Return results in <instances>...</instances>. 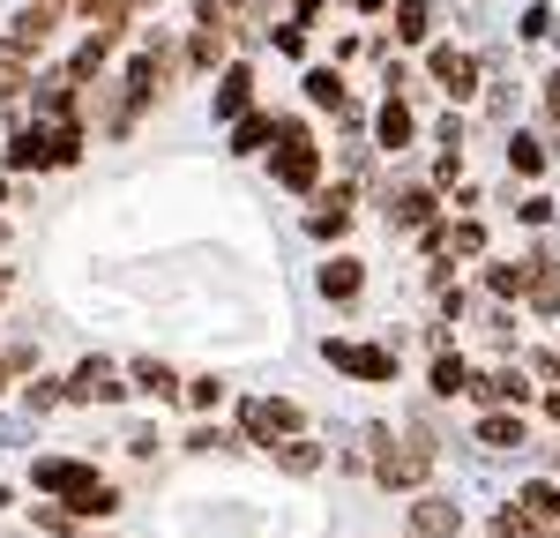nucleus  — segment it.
I'll use <instances>...</instances> for the list:
<instances>
[{"mask_svg": "<svg viewBox=\"0 0 560 538\" xmlns=\"http://www.w3.org/2000/svg\"><path fill=\"white\" fill-rule=\"evenodd\" d=\"M277 142H284V157H277V187L306 195V187L322 179V150H314V134H306L300 120H277Z\"/></svg>", "mask_w": 560, "mask_h": 538, "instance_id": "nucleus-1", "label": "nucleus"}, {"mask_svg": "<svg viewBox=\"0 0 560 538\" xmlns=\"http://www.w3.org/2000/svg\"><path fill=\"white\" fill-rule=\"evenodd\" d=\"M120 8H128L135 23H142V15H150V8H165V0H120Z\"/></svg>", "mask_w": 560, "mask_h": 538, "instance_id": "nucleus-27", "label": "nucleus"}, {"mask_svg": "<svg viewBox=\"0 0 560 538\" xmlns=\"http://www.w3.org/2000/svg\"><path fill=\"white\" fill-rule=\"evenodd\" d=\"M359 284H366V277H359L351 255H337V262L322 269V292H329V300H359Z\"/></svg>", "mask_w": 560, "mask_h": 538, "instance_id": "nucleus-13", "label": "nucleus"}, {"mask_svg": "<svg viewBox=\"0 0 560 538\" xmlns=\"http://www.w3.org/2000/svg\"><path fill=\"white\" fill-rule=\"evenodd\" d=\"M509 165H516V173H538V165H546V150H538L530 134H516V142H509Z\"/></svg>", "mask_w": 560, "mask_h": 538, "instance_id": "nucleus-23", "label": "nucleus"}, {"mask_svg": "<svg viewBox=\"0 0 560 538\" xmlns=\"http://www.w3.org/2000/svg\"><path fill=\"white\" fill-rule=\"evenodd\" d=\"M269 45H277V52H292V60H300V52H306V23H277V31H269Z\"/></svg>", "mask_w": 560, "mask_h": 538, "instance_id": "nucleus-25", "label": "nucleus"}, {"mask_svg": "<svg viewBox=\"0 0 560 538\" xmlns=\"http://www.w3.org/2000/svg\"><path fill=\"white\" fill-rule=\"evenodd\" d=\"M277 464H284V471H314L322 456H314V442H284V448H277Z\"/></svg>", "mask_w": 560, "mask_h": 538, "instance_id": "nucleus-24", "label": "nucleus"}, {"mask_svg": "<svg viewBox=\"0 0 560 538\" xmlns=\"http://www.w3.org/2000/svg\"><path fill=\"white\" fill-rule=\"evenodd\" d=\"M306 97H314L322 113H337V120H359V105L345 97V75H337V68H306Z\"/></svg>", "mask_w": 560, "mask_h": 538, "instance_id": "nucleus-8", "label": "nucleus"}, {"mask_svg": "<svg viewBox=\"0 0 560 538\" xmlns=\"http://www.w3.org/2000/svg\"><path fill=\"white\" fill-rule=\"evenodd\" d=\"M269 8H277V0H269Z\"/></svg>", "mask_w": 560, "mask_h": 538, "instance_id": "nucleus-32", "label": "nucleus"}, {"mask_svg": "<svg viewBox=\"0 0 560 538\" xmlns=\"http://www.w3.org/2000/svg\"><path fill=\"white\" fill-rule=\"evenodd\" d=\"M269 142H277V113H255V105H247V113L232 120V157H255Z\"/></svg>", "mask_w": 560, "mask_h": 538, "instance_id": "nucleus-9", "label": "nucleus"}, {"mask_svg": "<svg viewBox=\"0 0 560 538\" xmlns=\"http://www.w3.org/2000/svg\"><path fill=\"white\" fill-rule=\"evenodd\" d=\"M374 134H382V150H404V142H411V113L388 97L382 113H374Z\"/></svg>", "mask_w": 560, "mask_h": 538, "instance_id": "nucleus-14", "label": "nucleus"}, {"mask_svg": "<svg viewBox=\"0 0 560 538\" xmlns=\"http://www.w3.org/2000/svg\"><path fill=\"white\" fill-rule=\"evenodd\" d=\"M388 218L404 224V232H427V224H433V195H404V202H396Z\"/></svg>", "mask_w": 560, "mask_h": 538, "instance_id": "nucleus-17", "label": "nucleus"}, {"mask_svg": "<svg viewBox=\"0 0 560 538\" xmlns=\"http://www.w3.org/2000/svg\"><path fill=\"white\" fill-rule=\"evenodd\" d=\"M292 426H300V404H284V397L247 404V434H255V442H277V434H292Z\"/></svg>", "mask_w": 560, "mask_h": 538, "instance_id": "nucleus-6", "label": "nucleus"}, {"mask_svg": "<svg viewBox=\"0 0 560 538\" xmlns=\"http://www.w3.org/2000/svg\"><path fill=\"white\" fill-rule=\"evenodd\" d=\"M456 524H464V508H456V501H441V493H427V501L411 508V531H427V538H448Z\"/></svg>", "mask_w": 560, "mask_h": 538, "instance_id": "nucleus-11", "label": "nucleus"}, {"mask_svg": "<svg viewBox=\"0 0 560 538\" xmlns=\"http://www.w3.org/2000/svg\"><path fill=\"white\" fill-rule=\"evenodd\" d=\"M31 479H38V493H83L97 471L75 464V456H38V471H31Z\"/></svg>", "mask_w": 560, "mask_h": 538, "instance_id": "nucleus-4", "label": "nucleus"}, {"mask_svg": "<svg viewBox=\"0 0 560 538\" xmlns=\"http://www.w3.org/2000/svg\"><path fill=\"white\" fill-rule=\"evenodd\" d=\"M486 284H493V300H523V284H530V262H501V269H486Z\"/></svg>", "mask_w": 560, "mask_h": 538, "instance_id": "nucleus-16", "label": "nucleus"}, {"mask_svg": "<svg viewBox=\"0 0 560 538\" xmlns=\"http://www.w3.org/2000/svg\"><path fill=\"white\" fill-rule=\"evenodd\" d=\"M68 397H75V404H120L128 389H120V382L105 374V359H90L83 374H75V389H68Z\"/></svg>", "mask_w": 560, "mask_h": 538, "instance_id": "nucleus-12", "label": "nucleus"}, {"mask_svg": "<svg viewBox=\"0 0 560 538\" xmlns=\"http://www.w3.org/2000/svg\"><path fill=\"white\" fill-rule=\"evenodd\" d=\"M135 382H142V397H179L173 366H158V359H142V366H135Z\"/></svg>", "mask_w": 560, "mask_h": 538, "instance_id": "nucleus-18", "label": "nucleus"}, {"mask_svg": "<svg viewBox=\"0 0 560 538\" xmlns=\"http://www.w3.org/2000/svg\"><path fill=\"white\" fill-rule=\"evenodd\" d=\"M187 404H195V411H210V404H224V382H217V374H202V382H187Z\"/></svg>", "mask_w": 560, "mask_h": 538, "instance_id": "nucleus-26", "label": "nucleus"}, {"mask_svg": "<svg viewBox=\"0 0 560 538\" xmlns=\"http://www.w3.org/2000/svg\"><path fill=\"white\" fill-rule=\"evenodd\" d=\"M538 374H546V382H560V352H546V359H538Z\"/></svg>", "mask_w": 560, "mask_h": 538, "instance_id": "nucleus-28", "label": "nucleus"}, {"mask_svg": "<svg viewBox=\"0 0 560 538\" xmlns=\"http://www.w3.org/2000/svg\"><path fill=\"white\" fill-rule=\"evenodd\" d=\"M478 442H493V448H523V419H509V411H501V419H486V426H478Z\"/></svg>", "mask_w": 560, "mask_h": 538, "instance_id": "nucleus-21", "label": "nucleus"}, {"mask_svg": "<svg viewBox=\"0 0 560 538\" xmlns=\"http://www.w3.org/2000/svg\"><path fill=\"white\" fill-rule=\"evenodd\" d=\"M433 83L448 90V97H471V90H478V60H471V52H456V45H441V52H433Z\"/></svg>", "mask_w": 560, "mask_h": 538, "instance_id": "nucleus-7", "label": "nucleus"}, {"mask_svg": "<svg viewBox=\"0 0 560 538\" xmlns=\"http://www.w3.org/2000/svg\"><path fill=\"white\" fill-rule=\"evenodd\" d=\"M382 479L388 487H419L427 479V456H382Z\"/></svg>", "mask_w": 560, "mask_h": 538, "instance_id": "nucleus-19", "label": "nucleus"}, {"mask_svg": "<svg viewBox=\"0 0 560 538\" xmlns=\"http://www.w3.org/2000/svg\"><path fill=\"white\" fill-rule=\"evenodd\" d=\"M396 38H404V45L427 38V0H404V8H396Z\"/></svg>", "mask_w": 560, "mask_h": 538, "instance_id": "nucleus-22", "label": "nucleus"}, {"mask_svg": "<svg viewBox=\"0 0 560 538\" xmlns=\"http://www.w3.org/2000/svg\"><path fill=\"white\" fill-rule=\"evenodd\" d=\"M359 8H366V15H374V8H388V0H359Z\"/></svg>", "mask_w": 560, "mask_h": 538, "instance_id": "nucleus-30", "label": "nucleus"}, {"mask_svg": "<svg viewBox=\"0 0 560 538\" xmlns=\"http://www.w3.org/2000/svg\"><path fill=\"white\" fill-rule=\"evenodd\" d=\"M60 15H68V8H60V0H23V8H15V23H8V45H15V52H31V60H38L45 45L60 38Z\"/></svg>", "mask_w": 560, "mask_h": 538, "instance_id": "nucleus-2", "label": "nucleus"}, {"mask_svg": "<svg viewBox=\"0 0 560 538\" xmlns=\"http://www.w3.org/2000/svg\"><path fill=\"white\" fill-rule=\"evenodd\" d=\"M433 389H441V397H464V389H471V366H464V359H441V366H433Z\"/></svg>", "mask_w": 560, "mask_h": 538, "instance_id": "nucleus-20", "label": "nucleus"}, {"mask_svg": "<svg viewBox=\"0 0 560 538\" xmlns=\"http://www.w3.org/2000/svg\"><path fill=\"white\" fill-rule=\"evenodd\" d=\"M247 105H255V75H247V68L232 60V68L217 75V97H210V113H217V120H240Z\"/></svg>", "mask_w": 560, "mask_h": 538, "instance_id": "nucleus-5", "label": "nucleus"}, {"mask_svg": "<svg viewBox=\"0 0 560 538\" xmlns=\"http://www.w3.org/2000/svg\"><path fill=\"white\" fill-rule=\"evenodd\" d=\"M306 232H314V239H345V232H351V195H345V187L314 202V218H306Z\"/></svg>", "mask_w": 560, "mask_h": 538, "instance_id": "nucleus-10", "label": "nucleus"}, {"mask_svg": "<svg viewBox=\"0 0 560 538\" xmlns=\"http://www.w3.org/2000/svg\"><path fill=\"white\" fill-rule=\"evenodd\" d=\"M68 508H75V516H113V508H120V493L105 487V479H90L83 493H68Z\"/></svg>", "mask_w": 560, "mask_h": 538, "instance_id": "nucleus-15", "label": "nucleus"}, {"mask_svg": "<svg viewBox=\"0 0 560 538\" xmlns=\"http://www.w3.org/2000/svg\"><path fill=\"white\" fill-rule=\"evenodd\" d=\"M0 292H8V277H0Z\"/></svg>", "mask_w": 560, "mask_h": 538, "instance_id": "nucleus-31", "label": "nucleus"}, {"mask_svg": "<svg viewBox=\"0 0 560 538\" xmlns=\"http://www.w3.org/2000/svg\"><path fill=\"white\" fill-rule=\"evenodd\" d=\"M8 374H15V359H0V382H8Z\"/></svg>", "mask_w": 560, "mask_h": 538, "instance_id": "nucleus-29", "label": "nucleus"}, {"mask_svg": "<svg viewBox=\"0 0 560 538\" xmlns=\"http://www.w3.org/2000/svg\"><path fill=\"white\" fill-rule=\"evenodd\" d=\"M329 352V366H345V374H359V382H396V352H374V344H322Z\"/></svg>", "mask_w": 560, "mask_h": 538, "instance_id": "nucleus-3", "label": "nucleus"}]
</instances>
